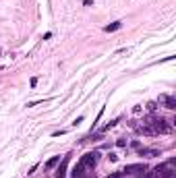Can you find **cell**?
Here are the masks:
<instances>
[{"label": "cell", "instance_id": "277c9868", "mask_svg": "<svg viewBox=\"0 0 176 178\" xmlns=\"http://www.w3.org/2000/svg\"><path fill=\"white\" fill-rule=\"evenodd\" d=\"M71 155H73V153H67V155L62 158L60 166H58V170H56V178H64L67 176V168H68V162H71Z\"/></svg>", "mask_w": 176, "mask_h": 178}, {"label": "cell", "instance_id": "7a4b0ae2", "mask_svg": "<svg viewBox=\"0 0 176 178\" xmlns=\"http://www.w3.org/2000/svg\"><path fill=\"white\" fill-rule=\"evenodd\" d=\"M145 126L151 129L153 135H166L172 130V120H166V118H156V116H149L147 122H143Z\"/></svg>", "mask_w": 176, "mask_h": 178}, {"label": "cell", "instance_id": "4fadbf2b", "mask_svg": "<svg viewBox=\"0 0 176 178\" xmlns=\"http://www.w3.org/2000/svg\"><path fill=\"white\" fill-rule=\"evenodd\" d=\"M83 4H85V6H91V4H93V0H83Z\"/></svg>", "mask_w": 176, "mask_h": 178}, {"label": "cell", "instance_id": "7c38bea8", "mask_svg": "<svg viewBox=\"0 0 176 178\" xmlns=\"http://www.w3.org/2000/svg\"><path fill=\"white\" fill-rule=\"evenodd\" d=\"M108 159H110V162H116V159H118V155H116V153H110Z\"/></svg>", "mask_w": 176, "mask_h": 178}, {"label": "cell", "instance_id": "8fae6325", "mask_svg": "<svg viewBox=\"0 0 176 178\" xmlns=\"http://www.w3.org/2000/svg\"><path fill=\"white\" fill-rule=\"evenodd\" d=\"M116 145H118V147H124V145H127V141H124V139H118V141H116Z\"/></svg>", "mask_w": 176, "mask_h": 178}, {"label": "cell", "instance_id": "30bf717a", "mask_svg": "<svg viewBox=\"0 0 176 178\" xmlns=\"http://www.w3.org/2000/svg\"><path fill=\"white\" fill-rule=\"evenodd\" d=\"M116 122H118V120H112V122H108V124H106V126L102 129V133H106V130H110V129H112V126H114Z\"/></svg>", "mask_w": 176, "mask_h": 178}, {"label": "cell", "instance_id": "ba28073f", "mask_svg": "<svg viewBox=\"0 0 176 178\" xmlns=\"http://www.w3.org/2000/svg\"><path fill=\"white\" fill-rule=\"evenodd\" d=\"M58 162H60V155H56V158H50V159H48V164H46V168H54Z\"/></svg>", "mask_w": 176, "mask_h": 178}, {"label": "cell", "instance_id": "8992f818", "mask_svg": "<svg viewBox=\"0 0 176 178\" xmlns=\"http://www.w3.org/2000/svg\"><path fill=\"white\" fill-rule=\"evenodd\" d=\"M139 155L141 158H157L160 151L153 149V147H139Z\"/></svg>", "mask_w": 176, "mask_h": 178}, {"label": "cell", "instance_id": "52a82bcc", "mask_svg": "<svg viewBox=\"0 0 176 178\" xmlns=\"http://www.w3.org/2000/svg\"><path fill=\"white\" fill-rule=\"evenodd\" d=\"M120 27H122V21H114V23L106 25V27H104V31H106V33H112V31H118Z\"/></svg>", "mask_w": 176, "mask_h": 178}, {"label": "cell", "instance_id": "5b68a950", "mask_svg": "<svg viewBox=\"0 0 176 178\" xmlns=\"http://www.w3.org/2000/svg\"><path fill=\"white\" fill-rule=\"evenodd\" d=\"M160 104H164L168 110H176V97L174 95H160Z\"/></svg>", "mask_w": 176, "mask_h": 178}, {"label": "cell", "instance_id": "6da1fadb", "mask_svg": "<svg viewBox=\"0 0 176 178\" xmlns=\"http://www.w3.org/2000/svg\"><path fill=\"white\" fill-rule=\"evenodd\" d=\"M97 159H100V153H97V151H87V153L81 155V159L77 162V166H75L73 172H71V176H73V178L85 176L87 170H93V166L97 164Z\"/></svg>", "mask_w": 176, "mask_h": 178}, {"label": "cell", "instance_id": "3957f363", "mask_svg": "<svg viewBox=\"0 0 176 178\" xmlns=\"http://www.w3.org/2000/svg\"><path fill=\"white\" fill-rule=\"evenodd\" d=\"M120 172L124 176H127V174H143V172H147V166L145 164H131V166H124Z\"/></svg>", "mask_w": 176, "mask_h": 178}, {"label": "cell", "instance_id": "9c48e42d", "mask_svg": "<svg viewBox=\"0 0 176 178\" xmlns=\"http://www.w3.org/2000/svg\"><path fill=\"white\" fill-rule=\"evenodd\" d=\"M147 110H149V112H156V110H157V102H149L147 104Z\"/></svg>", "mask_w": 176, "mask_h": 178}]
</instances>
